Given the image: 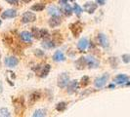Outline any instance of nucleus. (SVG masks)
Here are the masks:
<instances>
[{
  "mask_svg": "<svg viewBox=\"0 0 130 117\" xmlns=\"http://www.w3.org/2000/svg\"><path fill=\"white\" fill-rule=\"evenodd\" d=\"M13 104H14V110L15 114L17 116H23L25 113L26 105H25V100L23 97H18L16 99H13Z\"/></svg>",
  "mask_w": 130,
  "mask_h": 117,
  "instance_id": "f257e3e1",
  "label": "nucleus"
},
{
  "mask_svg": "<svg viewBox=\"0 0 130 117\" xmlns=\"http://www.w3.org/2000/svg\"><path fill=\"white\" fill-rule=\"evenodd\" d=\"M70 29H71V31H72V35L74 36V37H78L81 32H82V30H83V24L81 23V22H74V23H72L70 25Z\"/></svg>",
  "mask_w": 130,
  "mask_h": 117,
  "instance_id": "f03ea898",
  "label": "nucleus"
},
{
  "mask_svg": "<svg viewBox=\"0 0 130 117\" xmlns=\"http://www.w3.org/2000/svg\"><path fill=\"white\" fill-rule=\"evenodd\" d=\"M50 69H51V65H44L43 66H41V65H37V67L33 68V70L36 71L37 76H39L40 78H45L49 74Z\"/></svg>",
  "mask_w": 130,
  "mask_h": 117,
  "instance_id": "7ed1b4c3",
  "label": "nucleus"
},
{
  "mask_svg": "<svg viewBox=\"0 0 130 117\" xmlns=\"http://www.w3.org/2000/svg\"><path fill=\"white\" fill-rule=\"evenodd\" d=\"M69 82H70V76H69L68 73L64 72V73H61L58 76L57 85H58L59 88H61V89L66 88L68 86V84H69Z\"/></svg>",
  "mask_w": 130,
  "mask_h": 117,
  "instance_id": "20e7f679",
  "label": "nucleus"
},
{
  "mask_svg": "<svg viewBox=\"0 0 130 117\" xmlns=\"http://www.w3.org/2000/svg\"><path fill=\"white\" fill-rule=\"evenodd\" d=\"M108 80H109V74L108 73H105L104 75H102V76H100V77L95 79L94 85H95L96 88H99V89L100 88H103L105 85L107 84Z\"/></svg>",
  "mask_w": 130,
  "mask_h": 117,
  "instance_id": "39448f33",
  "label": "nucleus"
},
{
  "mask_svg": "<svg viewBox=\"0 0 130 117\" xmlns=\"http://www.w3.org/2000/svg\"><path fill=\"white\" fill-rule=\"evenodd\" d=\"M36 19V16L35 14H33L32 12H26L23 14L22 16V19L21 22L23 24H28V23H32Z\"/></svg>",
  "mask_w": 130,
  "mask_h": 117,
  "instance_id": "423d86ee",
  "label": "nucleus"
},
{
  "mask_svg": "<svg viewBox=\"0 0 130 117\" xmlns=\"http://www.w3.org/2000/svg\"><path fill=\"white\" fill-rule=\"evenodd\" d=\"M85 60H86V65L90 68H97L100 65L99 61L93 56H87V57H85Z\"/></svg>",
  "mask_w": 130,
  "mask_h": 117,
  "instance_id": "0eeeda50",
  "label": "nucleus"
},
{
  "mask_svg": "<svg viewBox=\"0 0 130 117\" xmlns=\"http://www.w3.org/2000/svg\"><path fill=\"white\" fill-rule=\"evenodd\" d=\"M85 12H87L88 14H93L98 8V4L94 3V2H86L83 5Z\"/></svg>",
  "mask_w": 130,
  "mask_h": 117,
  "instance_id": "6e6552de",
  "label": "nucleus"
},
{
  "mask_svg": "<svg viewBox=\"0 0 130 117\" xmlns=\"http://www.w3.org/2000/svg\"><path fill=\"white\" fill-rule=\"evenodd\" d=\"M63 35H62V33L60 32L59 30L57 31H54L52 34V41L55 43V45L56 46H59L61 45L62 43H63Z\"/></svg>",
  "mask_w": 130,
  "mask_h": 117,
  "instance_id": "1a4fd4ad",
  "label": "nucleus"
},
{
  "mask_svg": "<svg viewBox=\"0 0 130 117\" xmlns=\"http://www.w3.org/2000/svg\"><path fill=\"white\" fill-rule=\"evenodd\" d=\"M98 43L103 48H108L109 47V40H108V37L105 35L104 33H99V35H98Z\"/></svg>",
  "mask_w": 130,
  "mask_h": 117,
  "instance_id": "9d476101",
  "label": "nucleus"
},
{
  "mask_svg": "<svg viewBox=\"0 0 130 117\" xmlns=\"http://www.w3.org/2000/svg\"><path fill=\"white\" fill-rule=\"evenodd\" d=\"M17 11L14 9H8L6 11H4L3 13L1 14V18L2 19H13L15 17H17Z\"/></svg>",
  "mask_w": 130,
  "mask_h": 117,
  "instance_id": "9b49d317",
  "label": "nucleus"
},
{
  "mask_svg": "<svg viewBox=\"0 0 130 117\" xmlns=\"http://www.w3.org/2000/svg\"><path fill=\"white\" fill-rule=\"evenodd\" d=\"M4 63H5L6 66H8V67H15L19 64V60L16 57H8V58H5Z\"/></svg>",
  "mask_w": 130,
  "mask_h": 117,
  "instance_id": "f8f14e48",
  "label": "nucleus"
},
{
  "mask_svg": "<svg viewBox=\"0 0 130 117\" xmlns=\"http://www.w3.org/2000/svg\"><path fill=\"white\" fill-rule=\"evenodd\" d=\"M78 88V81L77 80H72L71 82H69L68 84V94L72 95L74 92L77 90Z\"/></svg>",
  "mask_w": 130,
  "mask_h": 117,
  "instance_id": "ddd939ff",
  "label": "nucleus"
},
{
  "mask_svg": "<svg viewBox=\"0 0 130 117\" xmlns=\"http://www.w3.org/2000/svg\"><path fill=\"white\" fill-rule=\"evenodd\" d=\"M48 24L51 27H57L62 24V19L60 18V16H52V18L49 19Z\"/></svg>",
  "mask_w": 130,
  "mask_h": 117,
  "instance_id": "4468645a",
  "label": "nucleus"
},
{
  "mask_svg": "<svg viewBox=\"0 0 130 117\" xmlns=\"http://www.w3.org/2000/svg\"><path fill=\"white\" fill-rule=\"evenodd\" d=\"M40 97H41V95H40L39 92H37V91L32 92V93L30 94V96H29V99H28V104H29V105L34 104L38 101L39 99H40Z\"/></svg>",
  "mask_w": 130,
  "mask_h": 117,
  "instance_id": "2eb2a0df",
  "label": "nucleus"
},
{
  "mask_svg": "<svg viewBox=\"0 0 130 117\" xmlns=\"http://www.w3.org/2000/svg\"><path fill=\"white\" fill-rule=\"evenodd\" d=\"M62 12H63V14L65 15L66 17H70V16H72L73 9H72L70 4L66 3L64 5H62Z\"/></svg>",
  "mask_w": 130,
  "mask_h": 117,
  "instance_id": "dca6fc26",
  "label": "nucleus"
},
{
  "mask_svg": "<svg viewBox=\"0 0 130 117\" xmlns=\"http://www.w3.org/2000/svg\"><path fill=\"white\" fill-rule=\"evenodd\" d=\"M75 67L77 68V69H79V70H82V69H84L85 68V65H86V60H85V57H81V58H79L75 62Z\"/></svg>",
  "mask_w": 130,
  "mask_h": 117,
  "instance_id": "f3484780",
  "label": "nucleus"
},
{
  "mask_svg": "<svg viewBox=\"0 0 130 117\" xmlns=\"http://www.w3.org/2000/svg\"><path fill=\"white\" fill-rule=\"evenodd\" d=\"M20 37L22 39V41L24 42H31V37H32V34L28 31H23V32L20 33Z\"/></svg>",
  "mask_w": 130,
  "mask_h": 117,
  "instance_id": "a211bd4d",
  "label": "nucleus"
},
{
  "mask_svg": "<svg viewBox=\"0 0 130 117\" xmlns=\"http://www.w3.org/2000/svg\"><path fill=\"white\" fill-rule=\"evenodd\" d=\"M88 40L86 38H81L79 41H78V44H77V48L81 51V52H83L85 51V49L88 47Z\"/></svg>",
  "mask_w": 130,
  "mask_h": 117,
  "instance_id": "6ab92c4d",
  "label": "nucleus"
},
{
  "mask_svg": "<svg viewBox=\"0 0 130 117\" xmlns=\"http://www.w3.org/2000/svg\"><path fill=\"white\" fill-rule=\"evenodd\" d=\"M115 82L117 84H123L125 82H128V76L125 74H118L117 77L115 78Z\"/></svg>",
  "mask_w": 130,
  "mask_h": 117,
  "instance_id": "aec40b11",
  "label": "nucleus"
},
{
  "mask_svg": "<svg viewBox=\"0 0 130 117\" xmlns=\"http://www.w3.org/2000/svg\"><path fill=\"white\" fill-rule=\"evenodd\" d=\"M47 11H48V14L51 16H60V14L62 13L61 10L56 6H50L47 9Z\"/></svg>",
  "mask_w": 130,
  "mask_h": 117,
  "instance_id": "412c9836",
  "label": "nucleus"
},
{
  "mask_svg": "<svg viewBox=\"0 0 130 117\" xmlns=\"http://www.w3.org/2000/svg\"><path fill=\"white\" fill-rule=\"evenodd\" d=\"M42 47L45 48V49H52L54 47H56V45H55V43L53 42L52 40L47 38V39H44V41L42 42Z\"/></svg>",
  "mask_w": 130,
  "mask_h": 117,
  "instance_id": "4be33fe9",
  "label": "nucleus"
},
{
  "mask_svg": "<svg viewBox=\"0 0 130 117\" xmlns=\"http://www.w3.org/2000/svg\"><path fill=\"white\" fill-rule=\"evenodd\" d=\"M53 60L55 62H62V61H65V56L61 51H56L53 56Z\"/></svg>",
  "mask_w": 130,
  "mask_h": 117,
  "instance_id": "5701e85b",
  "label": "nucleus"
},
{
  "mask_svg": "<svg viewBox=\"0 0 130 117\" xmlns=\"http://www.w3.org/2000/svg\"><path fill=\"white\" fill-rule=\"evenodd\" d=\"M32 11H35V12H40V11H43L45 9V5L43 3H37V4H34L31 6L30 8Z\"/></svg>",
  "mask_w": 130,
  "mask_h": 117,
  "instance_id": "b1692460",
  "label": "nucleus"
},
{
  "mask_svg": "<svg viewBox=\"0 0 130 117\" xmlns=\"http://www.w3.org/2000/svg\"><path fill=\"white\" fill-rule=\"evenodd\" d=\"M31 34L34 38L36 39H41V35H40V29H38V27L33 26L31 28Z\"/></svg>",
  "mask_w": 130,
  "mask_h": 117,
  "instance_id": "393cba45",
  "label": "nucleus"
},
{
  "mask_svg": "<svg viewBox=\"0 0 130 117\" xmlns=\"http://www.w3.org/2000/svg\"><path fill=\"white\" fill-rule=\"evenodd\" d=\"M56 109H57V111H59V112L65 111L66 109H67V103H65V102L59 103V104L56 105Z\"/></svg>",
  "mask_w": 130,
  "mask_h": 117,
  "instance_id": "a878e982",
  "label": "nucleus"
},
{
  "mask_svg": "<svg viewBox=\"0 0 130 117\" xmlns=\"http://www.w3.org/2000/svg\"><path fill=\"white\" fill-rule=\"evenodd\" d=\"M109 63L112 68H117L118 65V60L116 57H111V58H109Z\"/></svg>",
  "mask_w": 130,
  "mask_h": 117,
  "instance_id": "bb28decb",
  "label": "nucleus"
},
{
  "mask_svg": "<svg viewBox=\"0 0 130 117\" xmlns=\"http://www.w3.org/2000/svg\"><path fill=\"white\" fill-rule=\"evenodd\" d=\"M89 83H90V78L88 76H83L80 80V86L81 87H86Z\"/></svg>",
  "mask_w": 130,
  "mask_h": 117,
  "instance_id": "cd10ccee",
  "label": "nucleus"
},
{
  "mask_svg": "<svg viewBox=\"0 0 130 117\" xmlns=\"http://www.w3.org/2000/svg\"><path fill=\"white\" fill-rule=\"evenodd\" d=\"M47 113H46V110L44 109H38L36 110L34 113H33V116L34 117H37V116H46Z\"/></svg>",
  "mask_w": 130,
  "mask_h": 117,
  "instance_id": "c85d7f7f",
  "label": "nucleus"
},
{
  "mask_svg": "<svg viewBox=\"0 0 130 117\" xmlns=\"http://www.w3.org/2000/svg\"><path fill=\"white\" fill-rule=\"evenodd\" d=\"M40 35H41V38H43V39L49 38V32H48V30L45 29V28L40 29Z\"/></svg>",
  "mask_w": 130,
  "mask_h": 117,
  "instance_id": "c756f323",
  "label": "nucleus"
},
{
  "mask_svg": "<svg viewBox=\"0 0 130 117\" xmlns=\"http://www.w3.org/2000/svg\"><path fill=\"white\" fill-rule=\"evenodd\" d=\"M72 9H73V12L76 14V15H78V16H79V15L81 14V12H82V9H81L80 6H79L78 4H76V3L73 5V8H72Z\"/></svg>",
  "mask_w": 130,
  "mask_h": 117,
  "instance_id": "7c9ffc66",
  "label": "nucleus"
},
{
  "mask_svg": "<svg viewBox=\"0 0 130 117\" xmlns=\"http://www.w3.org/2000/svg\"><path fill=\"white\" fill-rule=\"evenodd\" d=\"M122 61L124 64H129L130 63V55L129 54H124L122 55Z\"/></svg>",
  "mask_w": 130,
  "mask_h": 117,
  "instance_id": "2f4dec72",
  "label": "nucleus"
},
{
  "mask_svg": "<svg viewBox=\"0 0 130 117\" xmlns=\"http://www.w3.org/2000/svg\"><path fill=\"white\" fill-rule=\"evenodd\" d=\"M0 115H2V116H10V112L8 111L7 108H1L0 109Z\"/></svg>",
  "mask_w": 130,
  "mask_h": 117,
  "instance_id": "473e14b6",
  "label": "nucleus"
},
{
  "mask_svg": "<svg viewBox=\"0 0 130 117\" xmlns=\"http://www.w3.org/2000/svg\"><path fill=\"white\" fill-rule=\"evenodd\" d=\"M34 55H35L36 57H43V56H44V52L41 51V50H35V51H34Z\"/></svg>",
  "mask_w": 130,
  "mask_h": 117,
  "instance_id": "72a5a7b5",
  "label": "nucleus"
},
{
  "mask_svg": "<svg viewBox=\"0 0 130 117\" xmlns=\"http://www.w3.org/2000/svg\"><path fill=\"white\" fill-rule=\"evenodd\" d=\"M6 1L11 5H18L19 3V0H6Z\"/></svg>",
  "mask_w": 130,
  "mask_h": 117,
  "instance_id": "f704fd0d",
  "label": "nucleus"
},
{
  "mask_svg": "<svg viewBox=\"0 0 130 117\" xmlns=\"http://www.w3.org/2000/svg\"><path fill=\"white\" fill-rule=\"evenodd\" d=\"M96 2L99 5H101V6H103V5L106 4V0H96Z\"/></svg>",
  "mask_w": 130,
  "mask_h": 117,
  "instance_id": "c9c22d12",
  "label": "nucleus"
},
{
  "mask_svg": "<svg viewBox=\"0 0 130 117\" xmlns=\"http://www.w3.org/2000/svg\"><path fill=\"white\" fill-rule=\"evenodd\" d=\"M68 1L69 0H59V4H61V6H62V5H64L66 3H68Z\"/></svg>",
  "mask_w": 130,
  "mask_h": 117,
  "instance_id": "e433bc0d",
  "label": "nucleus"
},
{
  "mask_svg": "<svg viewBox=\"0 0 130 117\" xmlns=\"http://www.w3.org/2000/svg\"><path fill=\"white\" fill-rule=\"evenodd\" d=\"M30 1H31V0H23V2H24V3H29Z\"/></svg>",
  "mask_w": 130,
  "mask_h": 117,
  "instance_id": "4c0bfd02",
  "label": "nucleus"
},
{
  "mask_svg": "<svg viewBox=\"0 0 130 117\" xmlns=\"http://www.w3.org/2000/svg\"><path fill=\"white\" fill-rule=\"evenodd\" d=\"M109 87H110V88H111V89H113V88H115V85H113V84H111L110 86H109Z\"/></svg>",
  "mask_w": 130,
  "mask_h": 117,
  "instance_id": "58836bf2",
  "label": "nucleus"
},
{
  "mask_svg": "<svg viewBox=\"0 0 130 117\" xmlns=\"http://www.w3.org/2000/svg\"><path fill=\"white\" fill-rule=\"evenodd\" d=\"M44 1H45L46 3H49V2H52L53 0H44Z\"/></svg>",
  "mask_w": 130,
  "mask_h": 117,
  "instance_id": "ea45409f",
  "label": "nucleus"
},
{
  "mask_svg": "<svg viewBox=\"0 0 130 117\" xmlns=\"http://www.w3.org/2000/svg\"><path fill=\"white\" fill-rule=\"evenodd\" d=\"M126 85H127V86H130V82H128V83H127Z\"/></svg>",
  "mask_w": 130,
  "mask_h": 117,
  "instance_id": "a19ab883",
  "label": "nucleus"
},
{
  "mask_svg": "<svg viewBox=\"0 0 130 117\" xmlns=\"http://www.w3.org/2000/svg\"><path fill=\"white\" fill-rule=\"evenodd\" d=\"M0 26H1V19H0Z\"/></svg>",
  "mask_w": 130,
  "mask_h": 117,
  "instance_id": "79ce46f5",
  "label": "nucleus"
},
{
  "mask_svg": "<svg viewBox=\"0 0 130 117\" xmlns=\"http://www.w3.org/2000/svg\"><path fill=\"white\" fill-rule=\"evenodd\" d=\"M72 1H74V0H72Z\"/></svg>",
  "mask_w": 130,
  "mask_h": 117,
  "instance_id": "37998d69",
  "label": "nucleus"
}]
</instances>
